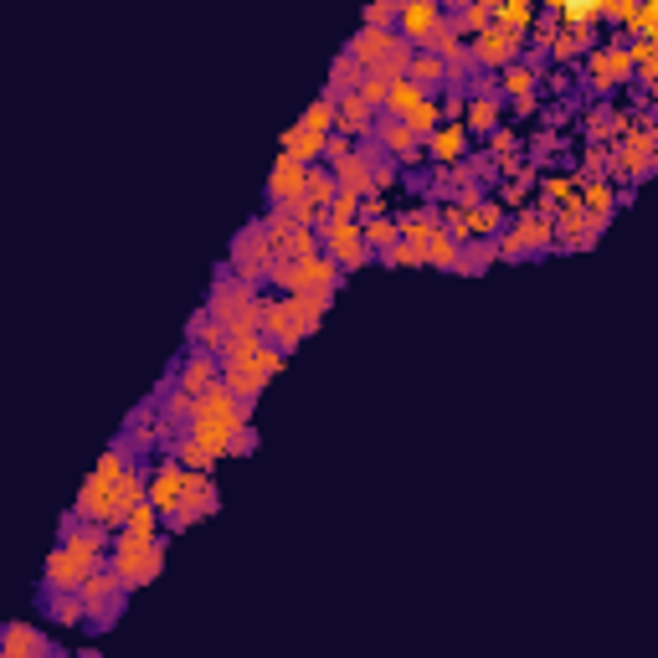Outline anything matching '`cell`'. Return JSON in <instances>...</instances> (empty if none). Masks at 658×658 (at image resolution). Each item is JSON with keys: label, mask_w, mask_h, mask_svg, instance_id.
I'll list each match as a JSON object with an SVG mask.
<instances>
[{"label": "cell", "mask_w": 658, "mask_h": 658, "mask_svg": "<svg viewBox=\"0 0 658 658\" xmlns=\"http://www.w3.org/2000/svg\"><path fill=\"white\" fill-rule=\"evenodd\" d=\"M242 427H252V417L237 407V401L222 391V381H216L211 391H201L196 396V422L186 427V437H196V443L206 448V453H216L222 458L227 453V443H232V432H242Z\"/></svg>", "instance_id": "cell-1"}, {"label": "cell", "mask_w": 658, "mask_h": 658, "mask_svg": "<svg viewBox=\"0 0 658 658\" xmlns=\"http://www.w3.org/2000/svg\"><path fill=\"white\" fill-rule=\"evenodd\" d=\"M103 566L124 581V592L134 597L139 587H150V581L165 571V540H134V535H114L108 545Z\"/></svg>", "instance_id": "cell-2"}, {"label": "cell", "mask_w": 658, "mask_h": 658, "mask_svg": "<svg viewBox=\"0 0 658 658\" xmlns=\"http://www.w3.org/2000/svg\"><path fill=\"white\" fill-rule=\"evenodd\" d=\"M273 258H278V252L268 247V237H263V227H258V216H252V222L232 237V252H227V263H222V268H227L237 283H247V288H263Z\"/></svg>", "instance_id": "cell-3"}, {"label": "cell", "mask_w": 658, "mask_h": 658, "mask_svg": "<svg viewBox=\"0 0 658 658\" xmlns=\"http://www.w3.org/2000/svg\"><path fill=\"white\" fill-rule=\"evenodd\" d=\"M314 232H319L324 258L335 263L345 278H350V273H360L365 263H371V252H365V237H360V222H329V216H324V222H319Z\"/></svg>", "instance_id": "cell-4"}, {"label": "cell", "mask_w": 658, "mask_h": 658, "mask_svg": "<svg viewBox=\"0 0 658 658\" xmlns=\"http://www.w3.org/2000/svg\"><path fill=\"white\" fill-rule=\"evenodd\" d=\"M468 57L479 72H504L525 57V36L520 31H504V26H484L479 36L468 42Z\"/></svg>", "instance_id": "cell-5"}, {"label": "cell", "mask_w": 658, "mask_h": 658, "mask_svg": "<svg viewBox=\"0 0 658 658\" xmlns=\"http://www.w3.org/2000/svg\"><path fill=\"white\" fill-rule=\"evenodd\" d=\"M252 299H258V288H247V283H237L227 268H216L211 273V288H206V314L216 319V324H222V329H232L247 309H252Z\"/></svg>", "instance_id": "cell-6"}, {"label": "cell", "mask_w": 658, "mask_h": 658, "mask_svg": "<svg viewBox=\"0 0 658 658\" xmlns=\"http://www.w3.org/2000/svg\"><path fill=\"white\" fill-rule=\"evenodd\" d=\"M216 509H222V494H216L211 473H186V494H180L175 515L165 520V535H180V530H191L196 520L216 515Z\"/></svg>", "instance_id": "cell-7"}, {"label": "cell", "mask_w": 658, "mask_h": 658, "mask_svg": "<svg viewBox=\"0 0 658 658\" xmlns=\"http://www.w3.org/2000/svg\"><path fill=\"white\" fill-rule=\"evenodd\" d=\"M180 494H186V468H180L175 458H160V463H150V484H144V504H150L155 515H160V525L175 515Z\"/></svg>", "instance_id": "cell-8"}, {"label": "cell", "mask_w": 658, "mask_h": 658, "mask_svg": "<svg viewBox=\"0 0 658 658\" xmlns=\"http://www.w3.org/2000/svg\"><path fill=\"white\" fill-rule=\"evenodd\" d=\"M170 376H175V386L180 391H191V396H201V391H211L216 381H222V360H216L211 350H186L175 365H170Z\"/></svg>", "instance_id": "cell-9"}, {"label": "cell", "mask_w": 658, "mask_h": 658, "mask_svg": "<svg viewBox=\"0 0 658 658\" xmlns=\"http://www.w3.org/2000/svg\"><path fill=\"white\" fill-rule=\"evenodd\" d=\"M437 21H443V6H437V0H401V11H396V36L417 52L427 36H432Z\"/></svg>", "instance_id": "cell-10"}, {"label": "cell", "mask_w": 658, "mask_h": 658, "mask_svg": "<svg viewBox=\"0 0 658 658\" xmlns=\"http://www.w3.org/2000/svg\"><path fill=\"white\" fill-rule=\"evenodd\" d=\"M0 653L6 658H52V638L31 623H6L0 628Z\"/></svg>", "instance_id": "cell-11"}, {"label": "cell", "mask_w": 658, "mask_h": 658, "mask_svg": "<svg viewBox=\"0 0 658 658\" xmlns=\"http://www.w3.org/2000/svg\"><path fill=\"white\" fill-rule=\"evenodd\" d=\"M396 47H407L396 31H371V26H360V31L350 36V42H345V57H350V62H360V67H371V62H381V57H386V52H396Z\"/></svg>", "instance_id": "cell-12"}, {"label": "cell", "mask_w": 658, "mask_h": 658, "mask_svg": "<svg viewBox=\"0 0 658 658\" xmlns=\"http://www.w3.org/2000/svg\"><path fill=\"white\" fill-rule=\"evenodd\" d=\"M371 124H376V114L360 103V93L335 98V134H345L350 144H360V139H371Z\"/></svg>", "instance_id": "cell-13"}, {"label": "cell", "mask_w": 658, "mask_h": 658, "mask_svg": "<svg viewBox=\"0 0 658 658\" xmlns=\"http://www.w3.org/2000/svg\"><path fill=\"white\" fill-rule=\"evenodd\" d=\"M263 345H273V350H283V355H294V350L304 345V335L294 329V319L283 314V299H268V309H263Z\"/></svg>", "instance_id": "cell-14"}, {"label": "cell", "mask_w": 658, "mask_h": 658, "mask_svg": "<svg viewBox=\"0 0 658 658\" xmlns=\"http://www.w3.org/2000/svg\"><path fill=\"white\" fill-rule=\"evenodd\" d=\"M509 227H515V237H520V247L530 252V258H545V252L556 247L551 222H545V216H535V211H515V216H509Z\"/></svg>", "instance_id": "cell-15"}, {"label": "cell", "mask_w": 658, "mask_h": 658, "mask_svg": "<svg viewBox=\"0 0 658 658\" xmlns=\"http://www.w3.org/2000/svg\"><path fill=\"white\" fill-rule=\"evenodd\" d=\"M468 155V129L463 124H437V134L427 139V160L437 165V170H448V165H458Z\"/></svg>", "instance_id": "cell-16"}, {"label": "cell", "mask_w": 658, "mask_h": 658, "mask_svg": "<svg viewBox=\"0 0 658 658\" xmlns=\"http://www.w3.org/2000/svg\"><path fill=\"white\" fill-rule=\"evenodd\" d=\"M278 155L294 160V165H304V170H314V165H324V134H309V129H299V124H288Z\"/></svg>", "instance_id": "cell-17"}, {"label": "cell", "mask_w": 658, "mask_h": 658, "mask_svg": "<svg viewBox=\"0 0 658 658\" xmlns=\"http://www.w3.org/2000/svg\"><path fill=\"white\" fill-rule=\"evenodd\" d=\"M304 165H294V160H283L278 155V165H273V175H268V206H288L294 196H304Z\"/></svg>", "instance_id": "cell-18"}, {"label": "cell", "mask_w": 658, "mask_h": 658, "mask_svg": "<svg viewBox=\"0 0 658 658\" xmlns=\"http://www.w3.org/2000/svg\"><path fill=\"white\" fill-rule=\"evenodd\" d=\"M278 299H283V314L294 319V329H299L304 340L314 335V329L324 324V314H329V304H324V299H309V294H278Z\"/></svg>", "instance_id": "cell-19"}, {"label": "cell", "mask_w": 658, "mask_h": 658, "mask_svg": "<svg viewBox=\"0 0 658 658\" xmlns=\"http://www.w3.org/2000/svg\"><path fill=\"white\" fill-rule=\"evenodd\" d=\"M499 124H504V98H473V103L463 108V129H468V139H473V134H484V139H489Z\"/></svg>", "instance_id": "cell-20"}, {"label": "cell", "mask_w": 658, "mask_h": 658, "mask_svg": "<svg viewBox=\"0 0 658 658\" xmlns=\"http://www.w3.org/2000/svg\"><path fill=\"white\" fill-rule=\"evenodd\" d=\"M504 227H509V211H504L494 196H489L479 211H468V242H494Z\"/></svg>", "instance_id": "cell-21"}, {"label": "cell", "mask_w": 658, "mask_h": 658, "mask_svg": "<svg viewBox=\"0 0 658 658\" xmlns=\"http://www.w3.org/2000/svg\"><path fill=\"white\" fill-rule=\"evenodd\" d=\"M144 484H150V463H129L124 473H119V489H114V509L119 515H129L134 504H144Z\"/></svg>", "instance_id": "cell-22"}, {"label": "cell", "mask_w": 658, "mask_h": 658, "mask_svg": "<svg viewBox=\"0 0 658 658\" xmlns=\"http://www.w3.org/2000/svg\"><path fill=\"white\" fill-rule=\"evenodd\" d=\"M329 175H335V186L345 196H371V165H365L360 155H345L340 165H324Z\"/></svg>", "instance_id": "cell-23"}, {"label": "cell", "mask_w": 658, "mask_h": 658, "mask_svg": "<svg viewBox=\"0 0 658 658\" xmlns=\"http://www.w3.org/2000/svg\"><path fill=\"white\" fill-rule=\"evenodd\" d=\"M222 340H227V329L216 324L206 309H196L191 324H186V350H211L216 355V350H222Z\"/></svg>", "instance_id": "cell-24"}, {"label": "cell", "mask_w": 658, "mask_h": 658, "mask_svg": "<svg viewBox=\"0 0 658 658\" xmlns=\"http://www.w3.org/2000/svg\"><path fill=\"white\" fill-rule=\"evenodd\" d=\"M494 88H499V98L504 103H515V98H530V93H540V78L530 67H504V72H494Z\"/></svg>", "instance_id": "cell-25"}, {"label": "cell", "mask_w": 658, "mask_h": 658, "mask_svg": "<svg viewBox=\"0 0 658 658\" xmlns=\"http://www.w3.org/2000/svg\"><path fill=\"white\" fill-rule=\"evenodd\" d=\"M360 83H365V67H360V62H350L345 52H340L335 62H329V83H324V93H329V98H345V93H355Z\"/></svg>", "instance_id": "cell-26"}, {"label": "cell", "mask_w": 658, "mask_h": 658, "mask_svg": "<svg viewBox=\"0 0 658 658\" xmlns=\"http://www.w3.org/2000/svg\"><path fill=\"white\" fill-rule=\"evenodd\" d=\"M489 268H494V242H463L458 247V263H453L458 278H484Z\"/></svg>", "instance_id": "cell-27"}, {"label": "cell", "mask_w": 658, "mask_h": 658, "mask_svg": "<svg viewBox=\"0 0 658 658\" xmlns=\"http://www.w3.org/2000/svg\"><path fill=\"white\" fill-rule=\"evenodd\" d=\"M36 602H42L52 628H83V597H42L36 592Z\"/></svg>", "instance_id": "cell-28"}, {"label": "cell", "mask_w": 658, "mask_h": 658, "mask_svg": "<svg viewBox=\"0 0 658 658\" xmlns=\"http://www.w3.org/2000/svg\"><path fill=\"white\" fill-rule=\"evenodd\" d=\"M165 458H175L186 473H211V468H216V453H206V448L196 443V437H180V443H170V448H165Z\"/></svg>", "instance_id": "cell-29"}, {"label": "cell", "mask_w": 658, "mask_h": 658, "mask_svg": "<svg viewBox=\"0 0 658 658\" xmlns=\"http://www.w3.org/2000/svg\"><path fill=\"white\" fill-rule=\"evenodd\" d=\"M78 597H83V607H93V602H108V597H129V592H124V581H119L114 571H108V566H98V571H93V576L83 581V592H78Z\"/></svg>", "instance_id": "cell-30"}, {"label": "cell", "mask_w": 658, "mask_h": 658, "mask_svg": "<svg viewBox=\"0 0 658 658\" xmlns=\"http://www.w3.org/2000/svg\"><path fill=\"white\" fill-rule=\"evenodd\" d=\"M494 26L504 31H530L535 26V0H499V11H494Z\"/></svg>", "instance_id": "cell-31"}, {"label": "cell", "mask_w": 658, "mask_h": 658, "mask_svg": "<svg viewBox=\"0 0 658 658\" xmlns=\"http://www.w3.org/2000/svg\"><path fill=\"white\" fill-rule=\"evenodd\" d=\"M119 535H134V540H170V535H160V515L150 504H134L129 515H124V530Z\"/></svg>", "instance_id": "cell-32"}, {"label": "cell", "mask_w": 658, "mask_h": 658, "mask_svg": "<svg viewBox=\"0 0 658 658\" xmlns=\"http://www.w3.org/2000/svg\"><path fill=\"white\" fill-rule=\"evenodd\" d=\"M401 124L412 129V139H422V144H427V139L437 134V124H443V108H437V98H422V103H417Z\"/></svg>", "instance_id": "cell-33"}, {"label": "cell", "mask_w": 658, "mask_h": 658, "mask_svg": "<svg viewBox=\"0 0 658 658\" xmlns=\"http://www.w3.org/2000/svg\"><path fill=\"white\" fill-rule=\"evenodd\" d=\"M407 67H412V47H396V52H386L381 62H371V67H365V72H371V78L376 83H401V78H407Z\"/></svg>", "instance_id": "cell-34"}, {"label": "cell", "mask_w": 658, "mask_h": 658, "mask_svg": "<svg viewBox=\"0 0 658 658\" xmlns=\"http://www.w3.org/2000/svg\"><path fill=\"white\" fill-rule=\"evenodd\" d=\"M417 103H422V88H412L407 78H401V83H391V88H386V108H381V114L401 124V119H407Z\"/></svg>", "instance_id": "cell-35"}, {"label": "cell", "mask_w": 658, "mask_h": 658, "mask_svg": "<svg viewBox=\"0 0 658 658\" xmlns=\"http://www.w3.org/2000/svg\"><path fill=\"white\" fill-rule=\"evenodd\" d=\"M319 232H304V227H294V232H288V242L278 247V258L283 263H309V258H319Z\"/></svg>", "instance_id": "cell-36"}, {"label": "cell", "mask_w": 658, "mask_h": 658, "mask_svg": "<svg viewBox=\"0 0 658 658\" xmlns=\"http://www.w3.org/2000/svg\"><path fill=\"white\" fill-rule=\"evenodd\" d=\"M124 607H129V597H108V602H93V607H83V628H93V633L114 628L119 617H124Z\"/></svg>", "instance_id": "cell-37"}, {"label": "cell", "mask_w": 658, "mask_h": 658, "mask_svg": "<svg viewBox=\"0 0 658 658\" xmlns=\"http://www.w3.org/2000/svg\"><path fill=\"white\" fill-rule=\"evenodd\" d=\"M304 196L319 206V211H329V201H335L340 196V186H335V175H329L324 165H314L309 175H304Z\"/></svg>", "instance_id": "cell-38"}, {"label": "cell", "mask_w": 658, "mask_h": 658, "mask_svg": "<svg viewBox=\"0 0 658 658\" xmlns=\"http://www.w3.org/2000/svg\"><path fill=\"white\" fill-rule=\"evenodd\" d=\"M422 263H427V268L453 273V263H458V242H453L443 227H437V232H432V242H427V252H422Z\"/></svg>", "instance_id": "cell-39"}, {"label": "cell", "mask_w": 658, "mask_h": 658, "mask_svg": "<svg viewBox=\"0 0 658 658\" xmlns=\"http://www.w3.org/2000/svg\"><path fill=\"white\" fill-rule=\"evenodd\" d=\"M360 237H365V252H386V247H396L401 237H396V216H381V222H360Z\"/></svg>", "instance_id": "cell-40"}, {"label": "cell", "mask_w": 658, "mask_h": 658, "mask_svg": "<svg viewBox=\"0 0 658 658\" xmlns=\"http://www.w3.org/2000/svg\"><path fill=\"white\" fill-rule=\"evenodd\" d=\"M299 129H309V134H335V98L319 93V98L309 103V114L299 119Z\"/></svg>", "instance_id": "cell-41"}, {"label": "cell", "mask_w": 658, "mask_h": 658, "mask_svg": "<svg viewBox=\"0 0 658 658\" xmlns=\"http://www.w3.org/2000/svg\"><path fill=\"white\" fill-rule=\"evenodd\" d=\"M561 26H602V0H561Z\"/></svg>", "instance_id": "cell-42"}, {"label": "cell", "mask_w": 658, "mask_h": 658, "mask_svg": "<svg viewBox=\"0 0 658 658\" xmlns=\"http://www.w3.org/2000/svg\"><path fill=\"white\" fill-rule=\"evenodd\" d=\"M396 11H401V0H371L360 16V26H371V31H396Z\"/></svg>", "instance_id": "cell-43"}, {"label": "cell", "mask_w": 658, "mask_h": 658, "mask_svg": "<svg viewBox=\"0 0 658 658\" xmlns=\"http://www.w3.org/2000/svg\"><path fill=\"white\" fill-rule=\"evenodd\" d=\"M371 263H381V268H427V263H422V252H417V247H407V242H396V247L376 252Z\"/></svg>", "instance_id": "cell-44"}, {"label": "cell", "mask_w": 658, "mask_h": 658, "mask_svg": "<svg viewBox=\"0 0 658 658\" xmlns=\"http://www.w3.org/2000/svg\"><path fill=\"white\" fill-rule=\"evenodd\" d=\"M484 155L489 160H504V155H520V134L509 129V124H499L494 134H489V144H484Z\"/></svg>", "instance_id": "cell-45"}, {"label": "cell", "mask_w": 658, "mask_h": 658, "mask_svg": "<svg viewBox=\"0 0 658 658\" xmlns=\"http://www.w3.org/2000/svg\"><path fill=\"white\" fill-rule=\"evenodd\" d=\"M633 16H638L633 0H602V21H607L612 31H628V26H633Z\"/></svg>", "instance_id": "cell-46"}, {"label": "cell", "mask_w": 658, "mask_h": 658, "mask_svg": "<svg viewBox=\"0 0 658 658\" xmlns=\"http://www.w3.org/2000/svg\"><path fill=\"white\" fill-rule=\"evenodd\" d=\"M535 191H545L551 201H566L576 186H571V170H540V186Z\"/></svg>", "instance_id": "cell-47"}, {"label": "cell", "mask_w": 658, "mask_h": 658, "mask_svg": "<svg viewBox=\"0 0 658 658\" xmlns=\"http://www.w3.org/2000/svg\"><path fill=\"white\" fill-rule=\"evenodd\" d=\"M628 36H633V42H643V36H658V0H643L638 16H633V26H628Z\"/></svg>", "instance_id": "cell-48"}, {"label": "cell", "mask_w": 658, "mask_h": 658, "mask_svg": "<svg viewBox=\"0 0 658 658\" xmlns=\"http://www.w3.org/2000/svg\"><path fill=\"white\" fill-rule=\"evenodd\" d=\"M288 216H294V227H304V232H314V227L324 222V211H319L309 196H294V201H288Z\"/></svg>", "instance_id": "cell-49"}, {"label": "cell", "mask_w": 658, "mask_h": 658, "mask_svg": "<svg viewBox=\"0 0 658 658\" xmlns=\"http://www.w3.org/2000/svg\"><path fill=\"white\" fill-rule=\"evenodd\" d=\"M324 216H329V222H360V196H345V191H340L335 201H329Z\"/></svg>", "instance_id": "cell-50"}, {"label": "cell", "mask_w": 658, "mask_h": 658, "mask_svg": "<svg viewBox=\"0 0 658 658\" xmlns=\"http://www.w3.org/2000/svg\"><path fill=\"white\" fill-rule=\"evenodd\" d=\"M484 201H489V186H458L448 206H453V211H479Z\"/></svg>", "instance_id": "cell-51"}, {"label": "cell", "mask_w": 658, "mask_h": 658, "mask_svg": "<svg viewBox=\"0 0 658 658\" xmlns=\"http://www.w3.org/2000/svg\"><path fill=\"white\" fill-rule=\"evenodd\" d=\"M396 186H401V170H396L391 160L371 170V191H376V196H386V191H396Z\"/></svg>", "instance_id": "cell-52"}, {"label": "cell", "mask_w": 658, "mask_h": 658, "mask_svg": "<svg viewBox=\"0 0 658 658\" xmlns=\"http://www.w3.org/2000/svg\"><path fill=\"white\" fill-rule=\"evenodd\" d=\"M345 155H355V144L345 134H324V165H340Z\"/></svg>", "instance_id": "cell-53"}, {"label": "cell", "mask_w": 658, "mask_h": 658, "mask_svg": "<svg viewBox=\"0 0 658 658\" xmlns=\"http://www.w3.org/2000/svg\"><path fill=\"white\" fill-rule=\"evenodd\" d=\"M252 448H258V432L242 427V432H232V443H227V453H222V458H247Z\"/></svg>", "instance_id": "cell-54"}, {"label": "cell", "mask_w": 658, "mask_h": 658, "mask_svg": "<svg viewBox=\"0 0 658 658\" xmlns=\"http://www.w3.org/2000/svg\"><path fill=\"white\" fill-rule=\"evenodd\" d=\"M540 83H545V93H551V98H571V78H566L561 67H556V72H545Z\"/></svg>", "instance_id": "cell-55"}, {"label": "cell", "mask_w": 658, "mask_h": 658, "mask_svg": "<svg viewBox=\"0 0 658 658\" xmlns=\"http://www.w3.org/2000/svg\"><path fill=\"white\" fill-rule=\"evenodd\" d=\"M72 658H98V648H83V653H72Z\"/></svg>", "instance_id": "cell-56"}, {"label": "cell", "mask_w": 658, "mask_h": 658, "mask_svg": "<svg viewBox=\"0 0 658 658\" xmlns=\"http://www.w3.org/2000/svg\"><path fill=\"white\" fill-rule=\"evenodd\" d=\"M0 658H6V653H0Z\"/></svg>", "instance_id": "cell-57"}]
</instances>
